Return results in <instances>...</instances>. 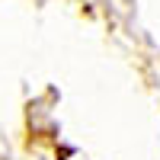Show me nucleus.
I'll list each match as a JSON object with an SVG mask.
<instances>
[]
</instances>
